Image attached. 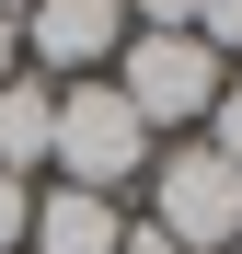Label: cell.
I'll use <instances>...</instances> for the list:
<instances>
[{"mask_svg":"<svg viewBox=\"0 0 242 254\" xmlns=\"http://www.w3.org/2000/svg\"><path fill=\"white\" fill-rule=\"evenodd\" d=\"M150 150H161V139L127 116V93H115V81H58V139H47L58 185L115 196V185H139V174H150Z\"/></svg>","mask_w":242,"mask_h":254,"instance_id":"obj_1","label":"cell"},{"mask_svg":"<svg viewBox=\"0 0 242 254\" xmlns=\"http://www.w3.org/2000/svg\"><path fill=\"white\" fill-rule=\"evenodd\" d=\"M150 231L173 243V254H231L242 243V174H231L208 139L150 150Z\"/></svg>","mask_w":242,"mask_h":254,"instance_id":"obj_2","label":"cell"},{"mask_svg":"<svg viewBox=\"0 0 242 254\" xmlns=\"http://www.w3.org/2000/svg\"><path fill=\"white\" fill-rule=\"evenodd\" d=\"M219 81L231 69L196 47V35H127V47H115V93H127V116L150 127V139H161V127H196L219 104Z\"/></svg>","mask_w":242,"mask_h":254,"instance_id":"obj_3","label":"cell"},{"mask_svg":"<svg viewBox=\"0 0 242 254\" xmlns=\"http://www.w3.org/2000/svg\"><path fill=\"white\" fill-rule=\"evenodd\" d=\"M115 47H127V0H35L23 12V69L35 81H104Z\"/></svg>","mask_w":242,"mask_h":254,"instance_id":"obj_4","label":"cell"},{"mask_svg":"<svg viewBox=\"0 0 242 254\" xmlns=\"http://www.w3.org/2000/svg\"><path fill=\"white\" fill-rule=\"evenodd\" d=\"M115 196H81V185H47L35 196V220H23V254H115Z\"/></svg>","mask_w":242,"mask_h":254,"instance_id":"obj_5","label":"cell"},{"mask_svg":"<svg viewBox=\"0 0 242 254\" xmlns=\"http://www.w3.org/2000/svg\"><path fill=\"white\" fill-rule=\"evenodd\" d=\"M47 139H58V81L12 69V81H0V174L35 185V174H47Z\"/></svg>","mask_w":242,"mask_h":254,"instance_id":"obj_6","label":"cell"},{"mask_svg":"<svg viewBox=\"0 0 242 254\" xmlns=\"http://www.w3.org/2000/svg\"><path fill=\"white\" fill-rule=\"evenodd\" d=\"M196 47H208L219 69L242 58V0H196Z\"/></svg>","mask_w":242,"mask_h":254,"instance_id":"obj_7","label":"cell"},{"mask_svg":"<svg viewBox=\"0 0 242 254\" xmlns=\"http://www.w3.org/2000/svg\"><path fill=\"white\" fill-rule=\"evenodd\" d=\"M208 150L242 174V81H219V104H208Z\"/></svg>","mask_w":242,"mask_h":254,"instance_id":"obj_8","label":"cell"},{"mask_svg":"<svg viewBox=\"0 0 242 254\" xmlns=\"http://www.w3.org/2000/svg\"><path fill=\"white\" fill-rule=\"evenodd\" d=\"M23 220H35V185L0 174V254H23Z\"/></svg>","mask_w":242,"mask_h":254,"instance_id":"obj_9","label":"cell"},{"mask_svg":"<svg viewBox=\"0 0 242 254\" xmlns=\"http://www.w3.org/2000/svg\"><path fill=\"white\" fill-rule=\"evenodd\" d=\"M115 254H173V243H161L150 220H127V231H115Z\"/></svg>","mask_w":242,"mask_h":254,"instance_id":"obj_10","label":"cell"},{"mask_svg":"<svg viewBox=\"0 0 242 254\" xmlns=\"http://www.w3.org/2000/svg\"><path fill=\"white\" fill-rule=\"evenodd\" d=\"M12 69H23V23L0 12V81H12Z\"/></svg>","mask_w":242,"mask_h":254,"instance_id":"obj_11","label":"cell"},{"mask_svg":"<svg viewBox=\"0 0 242 254\" xmlns=\"http://www.w3.org/2000/svg\"><path fill=\"white\" fill-rule=\"evenodd\" d=\"M0 12H12V23H23V12H35V0H0Z\"/></svg>","mask_w":242,"mask_h":254,"instance_id":"obj_12","label":"cell"}]
</instances>
